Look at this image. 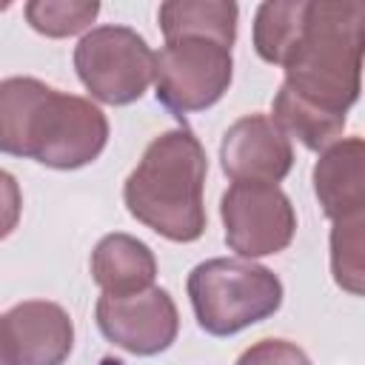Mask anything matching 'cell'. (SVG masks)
Returning a JSON list of instances; mask_svg holds the SVG:
<instances>
[{
    "label": "cell",
    "instance_id": "1",
    "mask_svg": "<svg viewBox=\"0 0 365 365\" xmlns=\"http://www.w3.org/2000/svg\"><path fill=\"white\" fill-rule=\"evenodd\" d=\"M108 143L106 114L86 97L63 94L37 77L0 80V151L74 171Z\"/></svg>",
    "mask_w": 365,
    "mask_h": 365
},
{
    "label": "cell",
    "instance_id": "2",
    "mask_svg": "<svg viewBox=\"0 0 365 365\" xmlns=\"http://www.w3.org/2000/svg\"><path fill=\"white\" fill-rule=\"evenodd\" d=\"M208 157L188 128L163 131L123 185L128 214L171 242H194L205 231Z\"/></svg>",
    "mask_w": 365,
    "mask_h": 365
},
{
    "label": "cell",
    "instance_id": "3",
    "mask_svg": "<svg viewBox=\"0 0 365 365\" xmlns=\"http://www.w3.org/2000/svg\"><path fill=\"white\" fill-rule=\"evenodd\" d=\"M362 31L365 6L359 0H308L299 37L282 63V88L328 114L348 117L359 100Z\"/></svg>",
    "mask_w": 365,
    "mask_h": 365
},
{
    "label": "cell",
    "instance_id": "4",
    "mask_svg": "<svg viewBox=\"0 0 365 365\" xmlns=\"http://www.w3.org/2000/svg\"><path fill=\"white\" fill-rule=\"evenodd\" d=\"M185 288L197 325L211 336H234L274 317L282 305L279 277L242 257H214L194 265Z\"/></svg>",
    "mask_w": 365,
    "mask_h": 365
},
{
    "label": "cell",
    "instance_id": "5",
    "mask_svg": "<svg viewBox=\"0 0 365 365\" xmlns=\"http://www.w3.org/2000/svg\"><path fill=\"white\" fill-rule=\"evenodd\" d=\"M154 54L134 29L97 26L74 46V71L94 100L128 106L154 83Z\"/></svg>",
    "mask_w": 365,
    "mask_h": 365
},
{
    "label": "cell",
    "instance_id": "6",
    "mask_svg": "<svg viewBox=\"0 0 365 365\" xmlns=\"http://www.w3.org/2000/svg\"><path fill=\"white\" fill-rule=\"evenodd\" d=\"M231 48L208 37L168 40L154 54V94L174 114L211 108L231 86Z\"/></svg>",
    "mask_w": 365,
    "mask_h": 365
},
{
    "label": "cell",
    "instance_id": "7",
    "mask_svg": "<svg viewBox=\"0 0 365 365\" xmlns=\"http://www.w3.org/2000/svg\"><path fill=\"white\" fill-rule=\"evenodd\" d=\"M225 245L242 259L279 254L297 234V211L279 185L234 182L220 200Z\"/></svg>",
    "mask_w": 365,
    "mask_h": 365
},
{
    "label": "cell",
    "instance_id": "8",
    "mask_svg": "<svg viewBox=\"0 0 365 365\" xmlns=\"http://www.w3.org/2000/svg\"><path fill=\"white\" fill-rule=\"evenodd\" d=\"M100 334L134 356H154L171 348L180 331V314L165 288H145L125 297L103 294L94 305Z\"/></svg>",
    "mask_w": 365,
    "mask_h": 365
},
{
    "label": "cell",
    "instance_id": "9",
    "mask_svg": "<svg viewBox=\"0 0 365 365\" xmlns=\"http://www.w3.org/2000/svg\"><path fill=\"white\" fill-rule=\"evenodd\" d=\"M74 348L68 311L48 299H26L0 317L6 365H63Z\"/></svg>",
    "mask_w": 365,
    "mask_h": 365
},
{
    "label": "cell",
    "instance_id": "10",
    "mask_svg": "<svg viewBox=\"0 0 365 365\" xmlns=\"http://www.w3.org/2000/svg\"><path fill=\"white\" fill-rule=\"evenodd\" d=\"M220 160L234 182L277 185L294 165V148L268 114H245L222 134Z\"/></svg>",
    "mask_w": 365,
    "mask_h": 365
},
{
    "label": "cell",
    "instance_id": "11",
    "mask_svg": "<svg viewBox=\"0 0 365 365\" xmlns=\"http://www.w3.org/2000/svg\"><path fill=\"white\" fill-rule=\"evenodd\" d=\"M314 194L331 222L365 217V143L336 140L314 165Z\"/></svg>",
    "mask_w": 365,
    "mask_h": 365
},
{
    "label": "cell",
    "instance_id": "12",
    "mask_svg": "<svg viewBox=\"0 0 365 365\" xmlns=\"http://www.w3.org/2000/svg\"><path fill=\"white\" fill-rule=\"evenodd\" d=\"M157 259L154 251L123 231L106 234L91 251V279L103 288V294L125 297L154 285Z\"/></svg>",
    "mask_w": 365,
    "mask_h": 365
},
{
    "label": "cell",
    "instance_id": "13",
    "mask_svg": "<svg viewBox=\"0 0 365 365\" xmlns=\"http://www.w3.org/2000/svg\"><path fill=\"white\" fill-rule=\"evenodd\" d=\"M240 9L231 0H168L160 6L157 20L165 43L180 37H208L234 46Z\"/></svg>",
    "mask_w": 365,
    "mask_h": 365
},
{
    "label": "cell",
    "instance_id": "14",
    "mask_svg": "<svg viewBox=\"0 0 365 365\" xmlns=\"http://www.w3.org/2000/svg\"><path fill=\"white\" fill-rule=\"evenodd\" d=\"M271 120L285 131V137H297L305 148L311 151H325L328 145H334L336 140H342V128L348 123V117H336L328 114L299 97H294L288 88L279 86L274 106H271Z\"/></svg>",
    "mask_w": 365,
    "mask_h": 365
},
{
    "label": "cell",
    "instance_id": "15",
    "mask_svg": "<svg viewBox=\"0 0 365 365\" xmlns=\"http://www.w3.org/2000/svg\"><path fill=\"white\" fill-rule=\"evenodd\" d=\"M308 0H268L257 6L254 14V48L265 63L282 66L299 37L302 20H305Z\"/></svg>",
    "mask_w": 365,
    "mask_h": 365
},
{
    "label": "cell",
    "instance_id": "16",
    "mask_svg": "<svg viewBox=\"0 0 365 365\" xmlns=\"http://www.w3.org/2000/svg\"><path fill=\"white\" fill-rule=\"evenodd\" d=\"M365 217H351L334 222L331 231V274L336 285L354 297L362 294V279H365V262H362V248H365Z\"/></svg>",
    "mask_w": 365,
    "mask_h": 365
},
{
    "label": "cell",
    "instance_id": "17",
    "mask_svg": "<svg viewBox=\"0 0 365 365\" xmlns=\"http://www.w3.org/2000/svg\"><path fill=\"white\" fill-rule=\"evenodd\" d=\"M26 20L34 31L46 37H71L86 31L100 14L94 0H31L26 3Z\"/></svg>",
    "mask_w": 365,
    "mask_h": 365
},
{
    "label": "cell",
    "instance_id": "18",
    "mask_svg": "<svg viewBox=\"0 0 365 365\" xmlns=\"http://www.w3.org/2000/svg\"><path fill=\"white\" fill-rule=\"evenodd\" d=\"M234 365H311L308 354L288 339H259L240 354Z\"/></svg>",
    "mask_w": 365,
    "mask_h": 365
},
{
    "label": "cell",
    "instance_id": "19",
    "mask_svg": "<svg viewBox=\"0 0 365 365\" xmlns=\"http://www.w3.org/2000/svg\"><path fill=\"white\" fill-rule=\"evenodd\" d=\"M20 211H23V194L17 180L0 168V240H6L17 222H20Z\"/></svg>",
    "mask_w": 365,
    "mask_h": 365
},
{
    "label": "cell",
    "instance_id": "20",
    "mask_svg": "<svg viewBox=\"0 0 365 365\" xmlns=\"http://www.w3.org/2000/svg\"><path fill=\"white\" fill-rule=\"evenodd\" d=\"M0 365H6V359H3V354H0Z\"/></svg>",
    "mask_w": 365,
    "mask_h": 365
}]
</instances>
